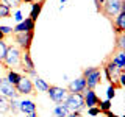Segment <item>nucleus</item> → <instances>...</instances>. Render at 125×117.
<instances>
[{"instance_id": "18", "label": "nucleus", "mask_w": 125, "mask_h": 117, "mask_svg": "<svg viewBox=\"0 0 125 117\" xmlns=\"http://www.w3.org/2000/svg\"><path fill=\"white\" fill-rule=\"evenodd\" d=\"M33 86L38 89L39 92H47V91H49V84L45 83V80H42V78H39V77H34Z\"/></svg>"}, {"instance_id": "22", "label": "nucleus", "mask_w": 125, "mask_h": 117, "mask_svg": "<svg viewBox=\"0 0 125 117\" xmlns=\"http://www.w3.org/2000/svg\"><path fill=\"white\" fill-rule=\"evenodd\" d=\"M6 17H11V8H8L6 5H3L0 2V19H6Z\"/></svg>"}, {"instance_id": "27", "label": "nucleus", "mask_w": 125, "mask_h": 117, "mask_svg": "<svg viewBox=\"0 0 125 117\" xmlns=\"http://www.w3.org/2000/svg\"><path fill=\"white\" fill-rule=\"evenodd\" d=\"M10 111L13 112V114H16V112L19 111V101H17V98L10 100Z\"/></svg>"}, {"instance_id": "25", "label": "nucleus", "mask_w": 125, "mask_h": 117, "mask_svg": "<svg viewBox=\"0 0 125 117\" xmlns=\"http://www.w3.org/2000/svg\"><path fill=\"white\" fill-rule=\"evenodd\" d=\"M0 2L3 3V5H6L8 8H11V6H21V3H22V0H0Z\"/></svg>"}, {"instance_id": "5", "label": "nucleus", "mask_w": 125, "mask_h": 117, "mask_svg": "<svg viewBox=\"0 0 125 117\" xmlns=\"http://www.w3.org/2000/svg\"><path fill=\"white\" fill-rule=\"evenodd\" d=\"M33 36H34V31H27V33H16L14 34V41L17 42L19 49L22 52H28L31 42H33Z\"/></svg>"}, {"instance_id": "31", "label": "nucleus", "mask_w": 125, "mask_h": 117, "mask_svg": "<svg viewBox=\"0 0 125 117\" xmlns=\"http://www.w3.org/2000/svg\"><path fill=\"white\" fill-rule=\"evenodd\" d=\"M81 116V112H78V111H70L66 117H80Z\"/></svg>"}, {"instance_id": "26", "label": "nucleus", "mask_w": 125, "mask_h": 117, "mask_svg": "<svg viewBox=\"0 0 125 117\" xmlns=\"http://www.w3.org/2000/svg\"><path fill=\"white\" fill-rule=\"evenodd\" d=\"M6 50H8V45L3 41H0V62H3V59H5Z\"/></svg>"}, {"instance_id": "2", "label": "nucleus", "mask_w": 125, "mask_h": 117, "mask_svg": "<svg viewBox=\"0 0 125 117\" xmlns=\"http://www.w3.org/2000/svg\"><path fill=\"white\" fill-rule=\"evenodd\" d=\"M21 61H22V50L19 47H8L6 50V55H5V59H3V67L6 70H10V67H17L21 66Z\"/></svg>"}, {"instance_id": "9", "label": "nucleus", "mask_w": 125, "mask_h": 117, "mask_svg": "<svg viewBox=\"0 0 125 117\" xmlns=\"http://www.w3.org/2000/svg\"><path fill=\"white\" fill-rule=\"evenodd\" d=\"M0 94L5 95L6 98H10V100H14V98H17V97H19V94L16 92V88L6 80V77L5 78H0Z\"/></svg>"}, {"instance_id": "36", "label": "nucleus", "mask_w": 125, "mask_h": 117, "mask_svg": "<svg viewBox=\"0 0 125 117\" xmlns=\"http://www.w3.org/2000/svg\"><path fill=\"white\" fill-rule=\"evenodd\" d=\"M60 2H61V5H62V3H66V2H67V0H60Z\"/></svg>"}, {"instance_id": "17", "label": "nucleus", "mask_w": 125, "mask_h": 117, "mask_svg": "<svg viewBox=\"0 0 125 117\" xmlns=\"http://www.w3.org/2000/svg\"><path fill=\"white\" fill-rule=\"evenodd\" d=\"M67 114H69V109L64 105V101L62 103H56V106L53 109V117H66Z\"/></svg>"}, {"instance_id": "35", "label": "nucleus", "mask_w": 125, "mask_h": 117, "mask_svg": "<svg viewBox=\"0 0 125 117\" xmlns=\"http://www.w3.org/2000/svg\"><path fill=\"white\" fill-rule=\"evenodd\" d=\"M3 38H5V36H3V33L0 31V41H3Z\"/></svg>"}, {"instance_id": "33", "label": "nucleus", "mask_w": 125, "mask_h": 117, "mask_svg": "<svg viewBox=\"0 0 125 117\" xmlns=\"http://www.w3.org/2000/svg\"><path fill=\"white\" fill-rule=\"evenodd\" d=\"M25 117H38V114H36V112H31V114H27Z\"/></svg>"}, {"instance_id": "11", "label": "nucleus", "mask_w": 125, "mask_h": 117, "mask_svg": "<svg viewBox=\"0 0 125 117\" xmlns=\"http://www.w3.org/2000/svg\"><path fill=\"white\" fill-rule=\"evenodd\" d=\"M34 23L36 22H33L30 17H25L22 22H19V23H16V27L13 28V33H27V31H34Z\"/></svg>"}, {"instance_id": "37", "label": "nucleus", "mask_w": 125, "mask_h": 117, "mask_svg": "<svg viewBox=\"0 0 125 117\" xmlns=\"http://www.w3.org/2000/svg\"><path fill=\"white\" fill-rule=\"evenodd\" d=\"M0 117H6V116H5V114H2V112H0Z\"/></svg>"}, {"instance_id": "34", "label": "nucleus", "mask_w": 125, "mask_h": 117, "mask_svg": "<svg viewBox=\"0 0 125 117\" xmlns=\"http://www.w3.org/2000/svg\"><path fill=\"white\" fill-rule=\"evenodd\" d=\"M22 2H25V3H34L36 0H22Z\"/></svg>"}, {"instance_id": "6", "label": "nucleus", "mask_w": 125, "mask_h": 117, "mask_svg": "<svg viewBox=\"0 0 125 117\" xmlns=\"http://www.w3.org/2000/svg\"><path fill=\"white\" fill-rule=\"evenodd\" d=\"M16 88V92L19 94V95H28V94H36L34 92V86H33V81L28 78V75H22L21 80H19V83L14 86Z\"/></svg>"}, {"instance_id": "30", "label": "nucleus", "mask_w": 125, "mask_h": 117, "mask_svg": "<svg viewBox=\"0 0 125 117\" xmlns=\"http://www.w3.org/2000/svg\"><path fill=\"white\" fill-rule=\"evenodd\" d=\"M13 19H14V20L17 22V23H19V22H22V20H23V17H22V11H21V10H17V11L14 13Z\"/></svg>"}, {"instance_id": "29", "label": "nucleus", "mask_w": 125, "mask_h": 117, "mask_svg": "<svg viewBox=\"0 0 125 117\" xmlns=\"http://www.w3.org/2000/svg\"><path fill=\"white\" fill-rule=\"evenodd\" d=\"M0 31H2V33H3V36H6V34H11V33H13V27L0 25Z\"/></svg>"}, {"instance_id": "23", "label": "nucleus", "mask_w": 125, "mask_h": 117, "mask_svg": "<svg viewBox=\"0 0 125 117\" xmlns=\"http://www.w3.org/2000/svg\"><path fill=\"white\" fill-rule=\"evenodd\" d=\"M99 109H100V112H106V111H111V100H103L102 101L100 100V103H99Z\"/></svg>"}, {"instance_id": "20", "label": "nucleus", "mask_w": 125, "mask_h": 117, "mask_svg": "<svg viewBox=\"0 0 125 117\" xmlns=\"http://www.w3.org/2000/svg\"><path fill=\"white\" fill-rule=\"evenodd\" d=\"M8 111H10V98H6L5 95L0 94V112L6 114Z\"/></svg>"}, {"instance_id": "1", "label": "nucleus", "mask_w": 125, "mask_h": 117, "mask_svg": "<svg viewBox=\"0 0 125 117\" xmlns=\"http://www.w3.org/2000/svg\"><path fill=\"white\" fill-rule=\"evenodd\" d=\"M125 10V2L124 0H105L100 8V13L108 19L116 17L120 11Z\"/></svg>"}, {"instance_id": "7", "label": "nucleus", "mask_w": 125, "mask_h": 117, "mask_svg": "<svg viewBox=\"0 0 125 117\" xmlns=\"http://www.w3.org/2000/svg\"><path fill=\"white\" fill-rule=\"evenodd\" d=\"M21 67L23 70L25 75H31V77H38L36 70H34V62L31 59V53L28 52H22V61H21Z\"/></svg>"}, {"instance_id": "8", "label": "nucleus", "mask_w": 125, "mask_h": 117, "mask_svg": "<svg viewBox=\"0 0 125 117\" xmlns=\"http://www.w3.org/2000/svg\"><path fill=\"white\" fill-rule=\"evenodd\" d=\"M47 94H49L52 101H55V103H62L66 100V97H67V89L60 88V86H49Z\"/></svg>"}, {"instance_id": "14", "label": "nucleus", "mask_w": 125, "mask_h": 117, "mask_svg": "<svg viewBox=\"0 0 125 117\" xmlns=\"http://www.w3.org/2000/svg\"><path fill=\"white\" fill-rule=\"evenodd\" d=\"M19 111L23 114H31V112H36V105L33 100H22L19 101Z\"/></svg>"}, {"instance_id": "12", "label": "nucleus", "mask_w": 125, "mask_h": 117, "mask_svg": "<svg viewBox=\"0 0 125 117\" xmlns=\"http://www.w3.org/2000/svg\"><path fill=\"white\" fill-rule=\"evenodd\" d=\"M86 89V81L83 77H78L75 80H72L67 86V91L69 92H75V94H81Z\"/></svg>"}, {"instance_id": "21", "label": "nucleus", "mask_w": 125, "mask_h": 117, "mask_svg": "<svg viewBox=\"0 0 125 117\" xmlns=\"http://www.w3.org/2000/svg\"><path fill=\"white\" fill-rule=\"evenodd\" d=\"M116 49L117 50H125V33L116 36Z\"/></svg>"}, {"instance_id": "15", "label": "nucleus", "mask_w": 125, "mask_h": 117, "mask_svg": "<svg viewBox=\"0 0 125 117\" xmlns=\"http://www.w3.org/2000/svg\"><path fill=\"white\" fill-rule=\"evenodd\" d=\"M44 2L45 0H36V2L31 5V11H30V19L33 22H36L38 20V17H39V14H41V11H42V6H44Z\"/></svg>"}, {"instance_id": "13", "label": "nucleus", "mask_w": 125, "mask_h": 117, "mask_svg": "<svg viewBox=\"0 0 125 117\" xmlns=\"http://www.w3.org/2000/svg\"><path fill=\"white\" fill-rule=\"evenodd\" d=\"M113 27H114V33H116V36H117V34L125 33V10H124V11H120V13L114 17Z\"/></svg>"}, {"instance_id": "4", "label": "nucleus", "mask_w": 125, "mask_h": 117, "mask_svg": "<svg viewBox=\"0 0 125 117\" xmlns=\"http://www.w3.org/2000/svg\"><path fill=\"white\" fill-rule=\"evenodd\" d=\"M64 105L67 106L69 112H70V111H78V112H81V111L86 108V106H84L83 94H75V92L67 94V97H66V100H64Z\"/></svg>"}, {"instance_id": "10", "label": "nucleus", "mask_w": 125, "mask_h": 117, "mask_svg": "<svg viewBox=\"0 0 125 117\" xmlns=\"http://www.w3.org/2000/svg\"><path fill=\"white\" fill-rule=\"evenodd\" d=\"M81 94H83V98H84V106H88V108L99 106L100 98L97 97V94L94 92V89H84Z\"/></svg>"}, {"instance_id": "28", "label": "nucleus", "mask_w": 125, "mask_h": 117, "mask_svg": "<svg viewBox=\"0 0 125 117\" xmlns=\"http://www.w3.org/2000/svg\"><path fill=\"white\" fill-rule=\"evenodd\" d=\"M88 114L91 116V117H95V116H99V114H102V112H100V109H99V106H92V108H88Z\"/></svg>"}, {"instance_id": "3", "label": "nucleus", "mask_w": 125, "mask_h": 117, "mask_svg": "<svg viewBox=\"0 0 125 117\" xmlns=\"http://www.w3.org/2000/svg\"><path fill=\"white\" fill-rule=\"evenodd\" d=\"M83 78L86 81V89H94L102 83V70L99 67H88L83 70Z\"/></svg>"}, {"instance_id": "24", "label": "nucleus", "mask_w": 125, "mask_h": 117, "mask_svg": "<svg viewBox=\"0 0 125 117\" xmlns=\"http://www.w3.org/2000/svg\"><path fill=\"white\" fill-rule=\"evenodd\" d=\"M106 97H108V100H111V98H114V97H116V86L113 84V83H109L108 89H106Z\"/></svg>"}, {"instance_id": "32", "label": "nucleus", "mask_w": 125, "mask_h": 117, "mask_svg": "<svg viewBox=\"0 0 125 117\" xmlns=\"http://www.w3.org/2000/svg\"><path fill=\"white\" fill-rule=\"evenodd\" d=\"M106 117H120V116H117V114H114V112H111V111H106V112H103Z\"/></svg>"}, {"instance_id": "16", "label": "nucleus", "mask_w": 125, "mask_h": 117, "mask_svg": "<svg viewBox=\"0 0 125 117\" xmlns=\"http://www.w3.org/2000/svg\"><path fill=\"white\" fill-rule=\"evenodd\" d=\"M111 59L120 70H124L125 69V50H117V52L111 56Z\"/></svg>"}, {"instance_id": "19", "label": "nucleus", "mask_w": 125, "mask_h": 117, "mask_svg": "<svg viewBox=\"0 0 125 117\" xmlns=\"http://www.w3.org/2000/svg\"><path fill=\"white\" fill-rule=\"evenodd\" d=\"M21 73H17V72H16V70H8V75H6V80L8 81H10V83L11 84H13V86H16V84H17L19 83V80H21Z\"/></svg>"}]
</instances>
